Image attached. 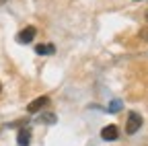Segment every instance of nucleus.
<instances>
[{"mask_svg": "<svg viewBox=\"0 0 148 146\" xmlns=\"http://www.w3.org/2000/svg\"><path fill=\"white\" fill-rule=\"evenodd\" d=\"M142 127V115L140 113H136V111H132L127 115V123H125V132L132 136V134H136L138 130Z\"/></svg>", "mask_w": 148, "mask_h": 146, "instance_id": "obj_1", "label": "nucleus"}, {"mask_svg": "<svg viewBox=\"0 0 148 146\" xmlns=\"http://www.w3.org/2000/svg\"><path fill=\"white\" fill-rule=\"evenodd\" d=\"M35 35H37V29L29 25V27H25V29H21V31L16 33V41L23 43V45H25V43H31V41L35 39Z\"/></svg>", "mask_w": 148, "mask_h": 146, "instance_id": "obj_2", "label": "nucleus"}, {"mask_svg": "<svg viewBox=\"0 0 148 146\" xmlns=\"http://www.w3.org/2000/svg\"><path fill=\"white\" fill-rule=\"evenodd\" d=\"M47 105H49V97H45V95H43V97L33 99V101L27 105V111H29V113H37V111H41V109H43V107H47Z\"/></svg>", "mask_w": 148, "mask_h": 146, "instance_id": "obj_3", "label": "nucleus"}, {"mask_svg": "<svg viewBox=\"0 0 148 146\" xmlns=\"http://www.w3.org/2000/svg\"><path fill=\"white\" fill-rule=\"evenodd\" d=\"M101 138H103V140H107V142L117 140V138H119V130H117V125H113V123L105 125L103 130H101Z\"/></svg>", "mask_w": 148, "mask_h": 146, "instance_id": "obj_4", "label": "nucleus"}, {"mask_svg": "<svg viewBox=\"0 0 148 146\" xmlns=\"http://www.w3.org/2000/svg\"><path fill=\"white\" fill-rule=\"evenodd\" d=\"M16 142H18V146H29V142H31V130L29 127H21V130H18Z\"/></svg>", "mask_w": 148, "mask_h": 146, "instance_id": "obj_5", "label": "nucleus"}, {"mask_svg": "<svg viewBox=\"0 0 148 146\" xmlns=\"http://www.w3.org/2000/svg\"><path fill=\"white\" fill-rule=\"evenodd\" d=\"M56 51V47L49 43V45H35V53H39V56H51V53Z\"/></svg>", "mask_w": 148, "mask_h": 146, "instance_id": "obj_6", "label": "nucleus"}, {"mask_svg": "<svg viewBox=\"0 0 148 146\" xmlns=\"http://www.w3.org/2000/svg\"><path fill=\"white\" fill-rule=\"evenodd\" d=\"M119 109H121V101H111V103H109V109H107V111L115 113V111H119Z\"/></svg>", "mask_w": 148, "mask_h": 146, "instance_id": "obj_7", "label": "nucleus"}, {"mask_svg": "<svg viewBox=\"0 0 148 146\" xmlns=\"http://www.w3.org/2000/svg\"><path fill=\"white\" fill-rule=\"evenodd\" d=\"M41 121H43V123H53V121H56V115H53V113H43V115H41Z\"/></svg>", "mask_w": 148, "mask_h": 146, "instance_id": "obj_8", "label": "nucleus"}, {"mask_svg": "<svg viewBox=\"0 0 148 146\" xmlns=\"http://www.w3.org/2000/svg\"><path fill=\"white\" fill-rule=\"evenodd\" d=\"M138 37H140L142 41H148V25L140 29V33H138Z\"/></svg>", "mask_w": 148, "mask_h": 146, "instance_id": "obj_9", "label": "nucleus"}, {"mask_svg": "<svg viewBox=\"0 0 148 146\" xmlns=\"http://www.w3.org/2000/svg\"><path fill=\"white\" fill-rule=\"evenodd\" d=\"M0 93H2V82H0Z\"/></svg>", "mask_w": 148, "mask_h": 146, "instance_id": "obj_10", "label": "nucleus"}, {"mask_svg": "<svg viewBox=\"0 0 148 146\" xmlns=\"http://www.w3.org/2000/svg\"><path fill=\"white\" fill-rule=\"evenodd\" d=\"M4 2H6V0H0V4H4Z\"/></svg>", "mask_w": 148, "mask_h": 146, "instance_id": "obj_11", "label": "nucleus"}, {"mask_svg": "<svg viewBox=\"0 0 148 146\" xmlns=\"http://www.w3.org/2000/svg\"><path fill=\"white\" fill-rule=\"evenodd\" d=\"M146 23H148V12H146Z\"/></svg>", "mask_w": 148, "mask_h": 146, "instance_id": "obj_12", "label": "nucleus"}, {"mask_svg": "<svg viewBox=\"0 0 148 146\" xmlns=\"http://www.w3.org/2000/svg\"><path fill=\"white\" fill-rule=\"evenodd\" d=\"M136 2H140V0H136Z\"/></svg>", "mask_w": 148, "mask_h": 146, "instance_id": "obj_13", "label": "nucleus"}]
</instances>
